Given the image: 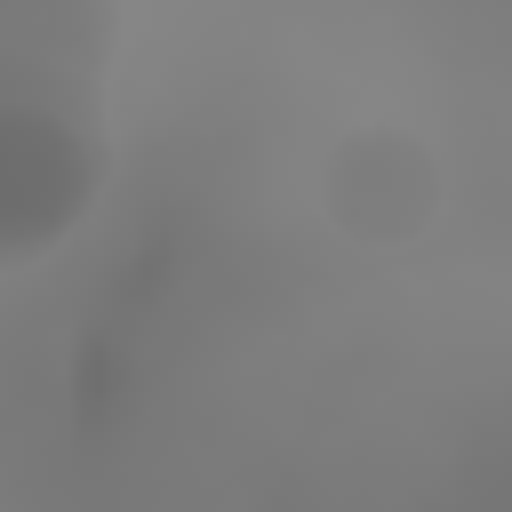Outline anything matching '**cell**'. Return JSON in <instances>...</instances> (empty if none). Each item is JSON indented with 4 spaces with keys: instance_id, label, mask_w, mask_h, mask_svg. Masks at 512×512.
<instances>
[{
    "instance_id": "cell-1",
    "label": "cell",
    "mask_w": 512,
    "mask_h": 512,
    "mask_svg": "<svg viewBox=\"0 0 512 512\" xmlns=\"http://www.w3.org/2000/svg\"><path fill=\"white\" fill-rule=\"evenodd\" d=\"M112 0H0V272L64 248L112 176Z\"/></svg>"
},
{
    "instance_id": "cell-2",
    "label": "cell",
    "mask_w": 512,
    "mask_h": 512,
    "mask_svg": "<svg viewBox=\"0 0 512 512\" xmlns=\"http://www.w3.org/2000/svg\"><path fill=\"white\" fill-rule=\"evenodd\" d=\"M440 200H448V168L400 120L344 128L320 160V208L352 248H408L440 216Z\"/></svg>"
}]
</instances>
